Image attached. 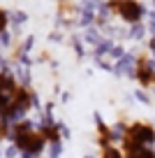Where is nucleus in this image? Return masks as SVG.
<instances>
[{
  "label": "nucleus",
  "mask_w": 155,
  "mask_h": 158,
  "mask_svg": "<svg viewBox=\"0 0 155 158\" xmlns=\"http://www.w3.org/2000/svg\"><path fill=\"white\" fill-rule=\"evenodd\" d=\"M102 158H123V153L113 147H107V149H102Z\"/></svg>",
  "instance_id": "10"
},
{
  "label": "nucleus",
  "mask_w": 155,
  "mask_h": 158,
  "mask_svg": "<svg viewBox=\"0 0 155 158\" xmlns=\"http://www.w3.org/2000/svg\"><path fill=\"white\" fill-rule=\"evenodd\" d=\"M137 79H139L144 86L153 84V79H155V72L150 70V63H148V58H146V56H141L139 63H137Z\"/></svg>",
  "instance_id": "6"
},
{
  "label": "nucleus",
  "mask_w": 155,
  "mask_h": 158,
  "mask_svg": "<svg viewBox=\"0 0 155 158\" xmlns=\"http://www.w3.org/2000/svg\"><path fill=\"white\" fill-rule=\"evenodd\" d=\"M14 142L21 151H28V153H37L44 147L42 135L37 130H33V126L28 121H21V123L14 126Z\"/></svg>",
  "instance_id": "2"
},
{
  "label": "nucleus",
  "mask_w": 155,
  "mask_h": 158,
  "mask_svg": "<svg viewBox=\"0 0 155 158\" xmlns=\"http://www.w3.org/2000/svg\"><path fill=\"white\" fill-rule=\"evenodd\" d=\"M30 105H33V91L26 89V86H19V91L14 95V102H12V114L21 112V109H28Z\"/></svg>",
  "instance_id": "5"
},
{
  "label": "nucleus",
  "mask_w": 155,
  "mask_h": 158,
  "mask_svg": "<svg viewBox=\"0 0 155 158\" xmlns=\"http://www.w3.org/2000/svg\"><path fill=\"white\" fill-rule=\"evenodd\" d=\"M97 133H100V144H102V149L111 147V130H109L107 126L100 123V126H97Z\"/></svg>",
  "instance_id": "9"
},
{
  "label": "nucleus",
  "mask_w": 155,
  "mask_h": 158,
  "mask_svg": "<svg viewBox=\"0 0 155 158\" xmlns=\"http://www.w3.org/2000/svg\"><path fill=\"white\" fill-rule=\"evenodd\" d=\"M139 158H155V151H150V149H146V151L141 153Z\"/></svg>",
  "instance_id": "12"
},
{
  "label": "nucleus",
  "mask_w": 155,
  "mask_h": 158,
  "mask_svg": "<svg viewBox=\"0 0 155 158\" xmlns=\"http://www.w3.org/2000/svg\"><path fill=\"white\" fill-rule=\"evenodd\" d=\"M7 28V14L2 10H0V33H2V30Z\"/></svg>",
  "instance_id": "11"
},
{
  "label": "nucleus",
  "mask_w": 155,
  "mask_h": 158,
  "mask_svg": "<svg viewBox=\"0 0 155 158\" xmlns=\"http://www.w3.org/2000/svg\"><path fill=\"white\" fill-rule=\"evenodd\" d=\"M125 135L132 137L134 142H139V144H150L155 139V130L150 128L148 123H132V126H127Z\"/></svg>",
  "instance_id": "3"
},
{
  "label": "nucleus",
  "mask_w": 155,
  "mask_h": 158,
  "mask_svg": "<svg viewBox=\"0 0 155 158\" xmlns=\"http://www.w3.org/2000/svg\"><path fill=\"white\" fill-rule=\"evenodd\" d=\"M109 7L113 12H121L125 21H139L141 14H144V7L137 5V2H111Z\"/></svg>",
  "instance_id": "4"
},
{
  "label": "nucleus",
  "mask_w": 155,
  "mask_h": 158,
  "mask_svg": "<svg viewBox=\"0 0 155 158\" xmlns=\"http://www.w3.org/2000/svg\"><path fill=\"white\" fill-rule=\"evenodd\" d=\"M153 81H155V79H153Z\"/></svg>",
  "instance_id": "13"
},
{
  "label": "nucleus",
  "mask_w": 155,
  "mask_h": 158,
  "mask_svg": "<svg viewBox=\"0 0 155 158\" xmlns=\"http://www.w3.org/2000/svg\"><path fill=\"white\" fill-rule=\"evenodd\" d=\"M39 135H42L44 142H54V144L60 142V130H58V126H42Z\"/></svg>",
  "instance_id": "8"
},
{
  "label": "nucleus",
  "mask_w": 155,
  "mask_h": 158,
  "mask_svg": "<svg viewBox=\"0 0 155 158\" xmlns=\"http://www.w3.org/2000/svg\"><path fill=\"white\" fill-rule=\"evenodd\" d=\"M144 151H146L144 144L134 142L132 137H127V135H125V139H123V156H125V158H139Z\"/></svg>",
  "instance_id": "7"
},
{
  "label": "nucleus",
  "mask_w": 155,
  "mask_h": 158,
  "mask_svg": "<svg viewBox=\"0 0 155 158\" xmlns=\"http://www.w3.org/2000/svg\"><path fill=\"white\" fill-rule=\"evenodd\" d=\"M16 91H19V86L14 79L7 72H0V137H7L5 118L12 116V102H14Z\"/></svg>",
  "instance_id": "1"
}]
</instances>
